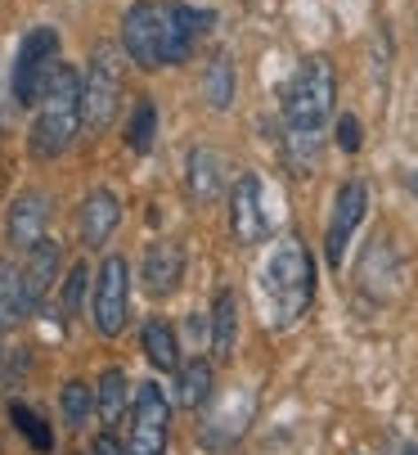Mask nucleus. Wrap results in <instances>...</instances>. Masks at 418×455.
Segmentation results:
<instances>
[{
	"label": "nucleus",
	"mask_w": 418,
	"mask_h": 455,
	"mask_svg": "<svg viewBox=\"0 0 418 455\" xmlns=\"http://www.w3.org/2000/svg\"><path fill=\"white\" fill-rule=\"evenodd\" d=\"M265 298H270V324L293 330L315 302V257L297 235H284L265 262Z\"/></svg>",
	"instance_id": "obj_2"
},
{
	"label": "nucleus",
	"mask_w": 418,
	"mask_h": 455,
	"mask_svg": "<svg viewBox=\"0 0 418 455\" xmlns=\"http://www.w3.org/2000/svg\"><path fill=\"white\" fill-rule=\"evenodd\" d=\"M171 437V402L158 383H139L126 424V455H167Z\"/></svg>",
	"instance_id": "obj_8"
},
{
	"label": "nucleus",
	"mask_w": 418,
	"mask_h": 455,
	"mask_svg": "<svg viewBox=\"0 0 418 455\" xmlns=\"http://www.w3.org/2000/svg\"><path fill=\"white\" fill-rule=\"evenodd\" d=\"M284 149H288L293 176H315V167H319V132H297V126H288Z\"/></svg>",
	"instance_id": "obj_25"
},
{
	"label": "nucleus",
	"mask_w": 418,
	"mask_h": 455,
	"mask_svg": "<svg viewBox=\"0 0 418 455\" xmlns=\"http://www.w3.org/2000/svg\"><path fill=\"white\" fill-rule=\"evenodd\" d=\"M154 136H158V104L149 95H139L135 108H130V122H126V145L130 154H149L154 149Z\"/></svg>",
	"instance_id": "obj_24"
},
{
	"label": "nucleus",
	"mask_w": 418,
	"mask_h": 455,
	"mask_svg": "<svg viewBox=\"0 0 418 455\" xmlns=\"http://www.w3.org/2000/svg\"><path fill=\"white\" fill-rule=\"evenodd\" d=\"M86 455H126V446L113 437V428H104V433L91 442V451H86Z\"/></svg>",
	"instance_id": "obj_29"
},
{
	"label": "nucleus",
	"mask_w": 418,
	"mask_h": 455,
	"mask_svg": "<svg viewBox=\"0 0 418 455\" xmlns=\"http://www.w3.org/2000/svg\"><path fill=\"white\" fill-rule=\"evenodd\" d=\"M414 189H418V180H414Z\"/></svg>",
	"instance_id": "obj_31"
},
{
	"label": "nucleus",
	"mask_w": 418,
	"mask_h": 455,
	"mask_svg": "<svg viewBox=\"0 0 418 455\" xmlns=\"http://www.w3.org/2000/svg\"><path fill=\"white\" fill-rule=\"evenodd\" d=\"M409 455H418V451H409Z\"/></svg>",
	"instance_id": "obj_32"
},
{
	"label": "nucleus",
	"mask_w": 418,
	"mask_h": 455,
	"mask_svg": "<svg viewBox=\"0 0 418 455\" xmlns=\"http://www.w3.org/2000/svg\"><path fill=\"white\" fill-rule=\"evenodd\" d=\"M126 320H130V267L126 257L108 252L91 284V324L99 339H117Z\"/></svg>",
	"instance_id": "obj_7"
},
{
	"label": "nucleus",
	"mask_w": 418,
	"mask_h": 455,
	"mask_svg": "<svg viewBox=\"0 0 418 455\" xmlns=\"http://www.w3.org/2000/svg\"><path fill=\"white\" fill-rule=\"evenodd\" d=\"M10 419H14V428L32 442V451H41V455H50L54 451V433H50V424L32 411V406H23V402H10Z\"/></svg>",
	"instance_id": "obj_26"
},
{
	"label": "nucleus",
	"mask_w": 418,
	"mask_h": 455,
	"mask_svg": "<svg viewBox=\"0 0 418 455\" xmlns=\"http://www.w3.org/2000/svg\"><path fill=\"white\" fill-rule=\"evenodd\" d=\"M117 221H122L117 194H113V189H91V194H86V204H82V217H77L82 243H86V248H104V243L113 239Z\"/></svg>",
	"instance_id": "obj_15"
},
{
	"label": "nucleus",
	"mask_w": 418,
	"mask_h": 455,
	"mask_svg": "<svg viewBox=\"0 0 418 455\" xmlns=\"http://www.w3.org/2000/svg\"><path fill=\"white\" fill-rule=\"evenodd\" d=\"M185 185H189V199L193 204H217L221 199V185H225V158L217 149H189L185 158Z\"/></svg>",
	"instance_id": "obj_16"
},
{
	"label": "nucleus",
	"mask_w": 418,
	"mask_h": 455,
	"mask_svg": "<svg viewBox=\"0 0 418 455\" xmlns=\"http://www.w3.org/2000/svg\"><path fill=\"white\" fill-rule=\"evenodd\" d=\"M333 100H337V73L324 54H311L297 63L293 82L284 86V117L297 132H319L333 117Z\"/></svg>",
	"instance_id": "obj_4"
},
{
	"label": "nucleus",
	"mask_w": 418,
	"mask_h": 455,
	"mask_svg": "<svg viewBox=\"0 0 418 455\" xmlns=\"http://www.w3.org/2000/svg\"><path fill=\"white\" fill-rule=\"evenodd\" d=\"M252 415H256V387L234 383L230 393H221L217 402H207L202 424H198V442H202L207 451H230V446H239V437L248 433Z\"/></svg>",
	"instance_id": "obj_9"
},
{
	"label": "nucleus",
	"mask_w": 418,
	"mask_h": 455,
	"mask_svg": "<svg viewBox=\"0 0 418 455\" xmlns=\"http://www.w3.org/2000/svg\"><path fill=\"white\" fill-rule=\"evenodd\" d=\"M234 91H239L234 63H230V54L221 50V54H212V63L202 68V100L212 104L217 113H225V108L234 104Z\"/></svg>",
	"instance_id": "obj_22"
},
{
	"label": "nucleus",
	"mask_w": 418,
	"mask_h": 455,
	"mask_svg": "<svg viewBox=\"0 0 418 455\" xmlns=\"http://www.w3.org/2000/svg\"><path fill=\"white\" fill-rule=\"evenodd\" d=\"M230 230L243 248H256L270 239L274 230V212H270V194L261 185L256 172H243L239 185L230 189Z\"/></svg>",
	"instance_id": "obj_10"
},
{
	"label": "nucleus",
	"mask_w": 418,
	"mask_h": 455,
	"mask_svg": "<svg viewBox=\"0 0 418 455\" xmlns=\"http://www.w3.org/2000/svg\"><path fill=\"white\" fill-rule=\"evenodd\" d=\"M59 267H63V243L59 239H41L36 248H28V267H23V280H28V298H32V311L45 307L50 289L59 284Z\"/></svg>",
	"instance_id": "obj_14"
},
{
	"label": "nucleus",
	"mask_w": 418,
	"mask_h": 455,
	"mask_svg": "<svg viewBox=\"0 0 418 455\" xmlns=\"http://www.w3.org/2000/svg\"><path fill=\"white\" fill-rule=\"evenodd\" d=\"M45 226H50V194L45 189H23L14 194V204L5 212V239L10 248L28 252L45 239Z\"/></svg>",
	"instance_id": "obj_12"
},
{
	"label": "nucleus",
	"mask_w": 418,
	"mask_h": 455,
	"mask_svg": "<svg viewBox=\"0 0 418 455\" xmlns=\"http://www.w3.org/2000/svg\"><path fill=\"white\" fill-rule=\"evenodd\" d=\"M212 361H202V356H189V361H180V370H176V402L185 406V411H202L207 402H212Z\"/></svg>",
	"instance_id": "obj_18"
},
{
	"label": "nucleus",
	"mask_w": 418,
	"mask_h": 455,
	"mask_svg": "<svg viewBox=\"0 0 418 455\" xmlns=\"http://www.w3.org/2000/svg\"><path fill=\"white\" fill-rule=\"evenodd\" d=\"M217 14L212 10H193V5H162V0H135L122 14V50L135 68L158 73V68H180L189 63L193 45L212 32Z\"/></svg>",
	"instance_id": "obj_1"
},
{
	"label": "nucleus",
	"mask_w": 418,
	"mask_h": 455,
	"mask_svg": "<svg viewBox=\"0 0 418 455\" xmlns=\"http://www.w3.org/2000/svg\"><path fill=\"white\" fill-rule=\"evenodd\" d=\"M234 347H239V293L221 289L217 302H212V356L230 361Z\"/></svg>",
	"instance_id": "obj_19"
},
{
	"label": "nucleus",
	"mask_w": 418,
	"mask_h": 455,
	"mask_svg": "<svg viewBox=\"0 0 418 455\" xmlns=\"http://www.w3.org/2000/svg\"><path fill=\"white\" fill-rule=\"evenodd\" d=\"M86 280H91V271H86V262H77L73 271H67V280H63V293H59V311H63V320H73V315H82V298H86Z\"/></svg>",
	"instance_id": "obj_27"
},
{
	"label": "nucleus",
	"mask_w": 418,
	"mask_h": 455,
	"mask_svg": "<svg viewBox=\"0 0 418 455\" xmlns=\"http://www.w3.org/2000/svg\"><path fill=\"white\" fill-rule=\"evenodd\" d=\"M365 208H369L365 180H346L337 189V199H333V217H328V230H324V257H328L333 271L346 267V243H351L356 226L365 221Z\"/></svg>",
	"instance_id": "obj_11"
},
{
	"label": "nucleus",
	"mask_w": 418,
	"mask_h": 455,
	"mask_svg": "<svg viewBox=\"0 0 418 455\" xmlns=\"http://www.w3.org/2000/svg\"><path fill=\"white\" fill-rule=\"evenodd\" d=\"M59 411H63V424L67 428L82 433L91 424V415H95V387L82 383V379H67L63 393H59Z\"/></svg>",
	"instance_id": "obj_23"
},
{
	"label": "nucleus",
	"mask_w": 418,
	"mask_h": 455,
	"mask_svg": "<svg viewBox=\"0 0 418 455\" xmlns=\"http://www.w3.org/2000/svg\"><path fill=\"white\" fill-rule=\"evenodd\" d=\"M122 104V50L117 45H95L86 77H82V122L86 132H108Z\"/></svg>",
	"instance_id": "obj_6"
},
{
	"label": "nucleus",
	"mask_w": 418,
	"mask_h": 455,
	"mask_svg": "<svg viewBox=\"0 0 418 455\" xmlns=\"http://www.w3.org/2000/svg\"><path fill=\"white\" fill-rule=\"evenodd\" d=\"M139 347H145V356H149L154 370H162V374L180 370V343H176V330H171L162 315L145 320V330H139Z\"/></svg>",
	"instance_id": "obj_21"
},
{
	"label": "nucleus",
	"mask_w": 418,
	"mask_h": 455,
	"mask_svg": "<svg viewBox=\"0 0 418 455\" xmlns=\"http://www.w3.org/2000/svg\"><path fill=\"white\" fill-rule=\"evenodd\" d=\"M126 406H130V379H126V370L108 365L95 383V415L104 419V428H113V424H122Z\"/></svg>",
	"instance_id": "obj_20"
},
{
	"label": "nucleus",
	"mask_w": 418,
	"mask_h": 455,
	"mask_svg": "<svg viewBox=\"0 0 418 455\" xmlns=\"http://www.w3.org/2000/svg\"><path fill=\"white\" fill-rule=\"evenodd\" d=\"M5 370H10V352H5V343H0V383H5Z\"/></svg>",
	"instance_id": "obj_30"
},
{
	"label": "nucleus",
	"mask_w": 418,
	"mask_h": 455,
	"mask_svg": "<svg viewBox=\"0 0 418 455\" xmlns=\"http://www.w3.org/2000/svg\"><path fill=\"white\" fill-rule=\"evenodd\" d=\"M28 315H36V311H32V298H28L23 267H14L10 257H0V330H14Z\"/></svg>",
	"instance_id": "obj_17"
},
{
	"label": "nucleus",
	"mask_w": 418,
	"mask_h": 455,
	"mask_svg": "<svg viewBox=\"0 0 418 455\" xmlns=\"http://www.w3.org/2000/svg\"><path fill=\"white\" fill-rule=\"evenodd\" d=\"M139 280H145L149 298H171L180 289V280H185V252H180V243H171V239L149 243L145 267H139Z\"/></svg>",
	"instance_id": "obj_13"
},
{
	"label": "nucleus",
	"mask_w": 418,
	"mask_h": 455,
	"mask_svg": "<svg viewBox=\"0 0 418 455\" xmlns=\"http://www.w3.org/2000/svg\"><path fill=\"white\" fill-rule=\"evenodd\" d=\"M59 54H63V41H59L54 28L36 23V28L23 36V45H19V54H14V73H10V95H14L19 108H36V100L45 95L54 68L63 63Z\"/></svg>",
	"instance_id": "obj_5"
},
{
	"label": "nucleus",
	"mask_w": 418,
	"mask_h": 455,
	"mask_svg": "<svg viewBox=\"0 0 418 455\" xmlns=\"http://www.w3.org/2000/svg\"><path fill=\"white\" fill-rule=\"evenodd\" d=\"M360 145H365L360 117H356V113H342V117H337V149H342V154H360Z\"/></svg>",
	"instance_id": "obj_28"
},
{
	"label": "nucleus",
	"mask_w": 418,
	"mask_h": 455,
	"mask_svg": "<svg viewBox=\"0 0 418 455\" xmlns=\"http://www.w3.org/2000/svg\"><path fill=\"white\" fill-rule=\"evenodd\" d=\"M82 77L77 68L59 63L45 95L36 100V117H32V132H28V149L32 158H59L73 149L77 132H82Z\"/></svg>",
	"instance_id": "obj_3"
}]
</instances>
